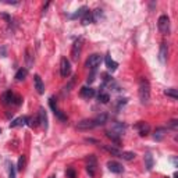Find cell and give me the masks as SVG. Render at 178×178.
Segmentation results:
<instances>
[{
	"label": "cell",
	"mask_w": 178,
	"mask_h": 178,
	"mask_svg": "<svg viewBox=\"0 0 178 178\" xmlns=\"http://www.w3.org/2000/svg\"><path fill=\"white\" fill-rule=\"evenodd\" d=\"M139 99H141L142 104H148L149 99H150V84L146 78H141L139 79Z\"/></svg>",
	"instance_id": "1"
},
{
	"label": "cell",
	"mask_w": 178,
	"mask_h": 178,
	"mask_svg": "<svg viewBox=\"0 0 178 178\" xmlns=\"http://www.w3.org/2000/svg\"><path fill=\"white\" fill-rule=\"evenodd\" d=\"M96 170H98V160L93 155H89L86 157V173L89 174V177H95Z\"/></svg>",
	"instance_id": "2"
},
{
	"label": "cell",
	"mask_w": 178,
	"mask_h": 178,
	"mask_svg": "<svg viewBox=\"0 0 178 178\" xmlns=\"http://www.w3.org/2000/svg\"><path fill=\"white\" fill-rule=\"evenodd\" d=\"M102 63V56L100 54H91L85 63V67L89 70H96Z\"/></svg>",
	"instance_id": "3"
},
{
	"label": "cell",
	"mask_w": 178,
	"mask_h": 178,
	"mask_svg": "<svg viewBox=\"0 0 178 178\" xmlns=\"http://www.w3.org/2000/svg\"><path fill=\"white\" fill-rule=\"evenodd\" d=\"M82 43H84L82 38H78V39L74 42L73 49H71V59H73L74 61H78L79 54H81V50H82Z\"/></svg>",
	"instance_id": "4"
},
{
	"label": "cell",
	"mask_w": 178,
	"mask_h": 178,
	"mask_svg": "<svg viewBox=\"0 0 178 178\" xmlns=\"http://www.w3.org/2000/svg\"><path fill=\"white\" fill-rule=\"evenodd\" d=\"M60 74L63 78H67L71 74V64L67 57H61V60H60Z\"/></svg>",
	"instance_id": "5"
},
{
	"label": "cell",
	"mask_w": 178,
	"mask_h": 178,
	"mask_svg": "<svg viewBox=\"0 0 178 178\" xmlns=\"http://www.w3.org/2000/svg\"><path fill=\"white\" fill-rule=\"evenodd\" d=\"M157 26L163 33H167L168 29H170V18L167 15H160L157 21Z\"/></svg>",
	"instance_id": "6"
},
{
	"label": "cell",
	"mask_w": 178,
	"mask_h": 178,
	"mask_svg": "<svg viewBox=\"0 0 178 178\" xmlns=\"http://www.w3.org/2000/svg\"><path fill=\"white\" fill-rule=\"evenodd\" d=\"M125 128H127V125L124 124V122H118V121H114L111 124V129L110 131L111 132H114V134H117V135H120L121 136L124 132H125Z\"/></svg>",
	"instance_id": "7"
},
{
	"label": "cell",
	"mask_w": 178,
	"mask_h": 178,
	"mask_svg": "<svg viewBox=\"0 0 178 178\" xmlns=\"http://www.w3.org/2000/svg\"><path fill=\"white\" fill-rule=\"evenodd\" d=\"M107 167H109V170L111 173H114V174H121V173L124 171V167H122L118 162H114V160L107 162Z\"/></svg>",
	"instance_id": "8"
},
{
	"label": "cell",
	"mask_w": 178,
	"mask_h": 178,
	"mask_svg": "<svg viewBox=\"0 0 178 178\" xmlns=\"http://www.w3.org/2000/svg\"><path fill=\"white\" fill-rule=\"evenodd\" d=\"M107 118H109V115L106 114V113H102V114L96 115L95 118H92L93 125H95V127H102V125H104L106 122H107Z\"/></svg>",
	"instance_id": "9"
},
{
	"label": "cell",
	"mask_w": 178,
	"mask_h": 178,
	"mask_svg": "<svg viewBox=\"0 0 178 178\" xmlns=\"http://www.w3.org/2000/svg\"><path fill=\"white\" fill-rule=\"evenodd\" d=\"M135 128L139 131V135L141 136H146L149 134V131H150V127L143 121H139L138 124H135Z\"/></svg>",
	"instance_id": "10"
},
{
	"label": "cell",
	"mask_w": 178,
	"mask_h": 178,
	"mask_svg": "<svg viewBox=\"0 0 178 178\" xmlns=\"http://www.w3.org/2000/svg\"><path fill=\"white\" fill-rule=\"evenodd\" d=\"M38 118H39V124L43 127L45 129H47V114H46V110L40 107L39 113H38Z\"/></svg>",
	"instance_id": "11"
},
{
	"label": "cell",
	"mask_w": 178,
	"mask_h": 178,
	"mask_svg": "<svg viewBox=\"0 0 178 178\" xmlns=\"http://www.w3.org/2000/svg\"><path fill=\"white\" fill-rule=\"evenodd\" d=\"M33 82H35V89H36V92L39 93V95L45 93V85H43V82H42V78H40L38 74L33 77Z\"/></svg>",
	"instance_id": "12"
},
{
	"label": "cell",
	"mask_w": 178,
	"mask_h": 178,
	"mask_svg": "<svg viewBox=\"0 0 178 178\" xmlns=\"http://www.w3.org/2000/svg\"><path fill=\"white\" fill-rule=\"evenodd\" d=\"M77 128H78V129H82V131H86V129H92V128H95V125H93L92 118H91V120H82L81 122H78Z\"/></svg>",
	"instance_id": "13"
},
{
	"label": "cell",
	"mask_w": 178,
	"mask_h": 178,
	"mask_svg": "<svg viewBox=\"0 0 178 178\" xmlns=\"http://www.w3.org/2000/svg\"><path fill=\"white\" fill-rule=\"evenodd\" d=\"M14 99H15V96H14V93L11 92V91L4 92L3 96H2V102H3V104H11V103H14Z\"/></svg>",
	"instance_id": "14"
},
{
	"label": "cell",
	"mask_w": 178,
	"mask_h": 178,
	"mask_svg": "<svg viewBox=\"0 0 178 178\" xmlns=\"http://www.w3.org/2000/svg\"><path fill=\"white\" fill-rule=\"evenodd\" d=\"M81 96L85 98V99H91V98L95 96V89L88 88V86H84V88H81Z\"/></svg>",
	"instance_id": "15"
},
{
	"label": "cell",
	"mask_w": 178,
	"mask_h": 178,
	"mask_svg": "<svg viewBox=\"0 0 178 178\" xmlns=\"http://www.w3.org/2000/svg\"><path fill=\"white\" fill-rule=\"evenodd\" d=\"M25 124H28V117L24 115V117H18V118L14 120L10 124V127L11 128H14V127H22V125H25Z\"/></svg>",
	"instance_id": "16"
},
{
	"label": "cell",
	"mask_w": 178,
	"mask_h": 178,
	"mask_svg": "<svg viewBox=\"0 0 178 178\" xmlns=\"http://www.w3.org/2000/svg\"><path fill=\"white\" fill-rule=\"evenodd\" d=\"M104 63H106V67H107L110 71H115V70H117V67H118V63H115V61L110 56H106Z\"/></svg>",
	"instance_id": "17"
},
{
	"label": "cell",
	"mask_w": 178,
	"mask_h": 178,
	"mask_svg": "<svg viewBox=\"0 0 178 178\" xmlns=\"http://www.w3.org/2000/svg\"><path fill=\"white\" fill-rule=\"evenodd\" d=\"M166 128H156V131H155V134H153V138H155V141H157V142H160V141H163V138L166 136Z\"/></svg>",
	"instance_id": "18"
},
{
	"label": "cell",
	"mask_w": 178,
	"mask_h": 178,
	"mask_svg": "<svg viewBox=\"0 0 178 178\" xmlns=\"http://www.w3.org/2000/svg\"><path fill=\"white\" fill-rule=\"evenodd\" d=\"M167 53H168V49H167V45L166 43H162V47H160V53H159V59L162 63H166V59H167Z\"/></svg>",
	"instance_id": "19"
},
{
	"label": "cell",
	"mask_w": 178,
	"mask_h": 178,
	"mask_svg": "<svg viewBox=\"0 0 178 178\" xmlns=\"http://www.w3.org/2000/svg\"><path fill=\"white\" fill-rule=\"evenodd\" d=\"M86 11H88V7H86V6H82L81 9H78V10H77L75 13L73 14V15H70V18H71V20H75V18H82L84 14H85Z\"/></svg>",
	"instance_id": "20"
},
{
	"label": "cell",
	"mask_w": 178,
	"mask_h": 178,
	"mask_svg": "<svg viewBox=\"0 0 178 178\" xmlns=\"http://www.w3.org/2000/svg\"><path fill=\"white\" fill-rule=\"evenodd\" d=\"M81 22H82V25H89V24L93 22V15H92V13H91L89 10L84 14V17L81 18Z\"/></svg>",
	"instance_id": "21"
},
{
	"label": "cell",
	"mask_w": 178,
	"mask_h": 178,
	"mask_svg": "<svg viewBox=\"0 0 178 178\" xmlns=\"http://www.w3.org/2000/svg\"><path fill=\"white\" fill-rule=\"evenodd\" d=\"M153 164H155V162H153V157H152V155L148 152L145 155V167L148 168L149 171H150V170L153 168Z\"/></svg>",
	"instance_id": "22"
},
{
	"label": "cell",
	"mask_w": 178,
	"mask_h": 178,
	"mask_svg": "<svg viewBox=\"0 0 178 178\" xmlns=\"http://www.w3.org/2000/svg\"><path fill=\"white\" fill-rule=\"evenodd\" d=\"M106 136L111 139V141L114 142L117 146H118L120 142H121V141H120V135H117V134H114V132H111V131H106Z\"/></svg>",
	"instance_id": "23"
},
{
	"label": "cell",
	"mask_w": 178,
	"mask_h": 178,
	"mask_svg": "<svg viewBox=\"0 0 178 178\" xmlns=\"http://www.w3.org/2000/svg\"><path fill=\"white\" fill-rule=\"evenodd\" d=\"M26 74H28L26 68H20L15 73V79H17V81H24V79H25V77H26Z\"/></svg>",
	"instance_id": "24"
},
{
	"label": "cell",
	"mask_w": 178,
	"mask_h": 178,
	"mask_svg": "<svg viewBox=\"0 0 178 178\" xmlns=\"http://www.w3.org/2000/svg\"><path fill=\"white\" fill-rule=\"evenodd\" d=\"M120 157L124 159V160H127V162H131V160L135 159V153L134 152H121L120 153Z\"/></svg>",
	"instance_id": "25"
},
{
	"label": "cell",
	"mask_w": 178,
	"mask_h": 178,
	"mask_svg": "<svg viewBox=\"0 0 178 178\" xmlns=\"http://www.w3.org/2000/svg\"><path fill=\"white\" fill-rule=\"evenodd\" d=\"M102 148L104 149V150H107L109 153H111V155L118 156V157H120V153H121V152H120V150H118L117 148H114V146H106V145H103Z\"/></svg>",
	"instance_id": "26"
},
{
	"label": "cell",
	"mask_w": 178,
	"mask_h": 178,
	"mask_svg": "<svg viewBox=\"0 0 178 178\" xmlns=\"http://www.w3.org/2000/svg\"><path fill=\"white\" fill-rule=\"evenodd\" d=\"M164 95L166 96H170V98H173V99H178V93H177V89L174 88H168L164 91Z\"/></svg>",
	"instance_id": "27"
},
{
	"label": "cell",
	"mask_w": 178,
	"mask_h": 178,
	"mask_svg": "<svg viewBox=\"0 0 178 178\" xmlns=\"http://www.w3.org/2000/svg\"><path fill=\"white\" fill-rule=\"evenodd\" d=\"M25 164H26V159H25V156L24 155H21L20 156V159H18V171H24L25 170Z\"/></svg>",
	"instance_id": "28"
},
{
	"label": "cell",
	"mask_w": 178,
	"mask_h": 178,
	"mask_svg": "<svg viewBox=\"0 0 178 178\" xmlns=\"http://www.w3.org/2000/svg\"><path fill=\"white\" fill-rule=\"evenodd\" d=\"M98 99H99L100 103H109L110 95H109V93H106V92H100L99 96H98Z\"/></svg>",
	"instance_id": "29"
},
{
	"label": "cell",
	"mask_w": 178,
	"mask_h": 178,
	"mask_svg": "<svg viewBox=\"0 0 178 178\" xmlns=\"http://www.w3.org/2000/svg\"><path fill=\"white\" fill-rule=\"evenodd\" d=\"M92 15H93V21H99L100 18H104L103 10H100V9H96V10L92 13Z\"/></svg>",
	"instance_id": "30"
},
{
	"label": "cell",
	"mask_w": 178,
	"mask_h": 178,
	"mask_svg": "<svg viewBox=\"0 0 178 178\" xmlns=\"http://www.w3.org/2000/svg\"><path fill=\"white\" fill-rule=\"evenodd\" d=\"M66 175H67V178H77V171L74 168L70 167L66 170Z\"/></svg>",
	"instance_id": "31"
},
{
	"label": "cell",
	"mask_w": 178,
	"mask_h": 178,
	"mask_svg": "<svg viewBox=\"0 0 178 178\" xmlns=\"http://www.w3.org/2000/svg\"><path fill=\"white\" fill-rule=\"evenodd\" d=\"M9 178H17L15 177V167L13 164H9Z\"/></svg>",
	"instance_id": "32"
},
{
	"label": "cell",
	"mask_w": 178,
	"mask_h": 178,
	"mask_svg": "<svg viewBox=\"0 0 178 178\" xmlns=\"http://www.w3.org/2000/svg\"><path fill=\"white\" fill-rule=\"evenodd\" d=\"M95 77H96V70H92V73L88 75V78H86V82L88 84H92L93 81H95Z\"/></svg>",
	"instance_id": "33"
},
{
	"label": "cell",
	"mask_w": 178,
	"mask_h": 178,
	"mask_svg": "<svg viewBox=\"0 0 178 178\" xmlns=\"http://www.w3.org/2000/svg\"><path fill=\"white\" fill-rule=\"evenodd\" d=\"M168 128H173V129H175L178 127V121L177 120H171V121H168Z\"/></svg>",
	"instance_id": "34"
},
{
	"label": "cell",
	"mask_w": 178,
	"mask_h": 178,
	"mask_svg": "<svg viewBox=\"0 0 178 178\" xmlns=\"http://www.w3.org/2000/svg\"><path fill=\"white\" fill-rule=\"evenodd\" d=\"M0 53H2V57H6V47H2V49H0Z\"/></svg>",
	"instance_id": "35"
},
{
	"label": "cell",
	"mask_w": 178,
	"mask_h": 178,
	"mask_svg": "<svg viewBox=\"0 0 178 178\" xmlns=\"http://www.w3.org/2000/svg\"><path fill=\"white\" fill-rule=\"evenodd\" d=\"M49 178H56V175H50V177Z\"/></svg>",
	"instance_id": "36"
},
{
	"label": "cell",
	"mask_w": 178,
	"mask_h": 178,
	"mask_svg": "<svg viewBox=\"0 0 178 178\" xmlns=\"http://www.w3.org/2000/svg\"><path fill=\"white\" fill-rule=\"evenodd\" d=\"M0 134H2V129H0Z\"/></svg>",
	"instance_id": "37"
}]
</instances>
